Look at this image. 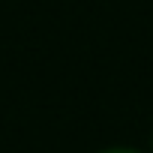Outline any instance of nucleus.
I'll return each mask as SVG.
<instances>
[{"instance_id":"f03ea898","label":"nucleus","mask_w":153,"mask_h":153,"mask_svg":"<svg viewBox=\"0 0 153 153\" xmlns=\"http://www.w3.org/2000/svg\"><path fill=\"white\" fill-rule=\"evenodd\" d=\"M150 147H153V138H150Z\"/></svg>"},{"instance_id":"f257e3e1","label":"nucleus","mask_w":153,"mask_h":153,"mask_svg":"<svg viewBox=\"0 0 153 153\" xmlns=\"http://www.w3.org/2000/svg\"><path fill=\"white\" fill-rule=\"evenodd\" d=\"M102 153H141V150H135V147H108Z\"/></svg>"}]
</instances>
